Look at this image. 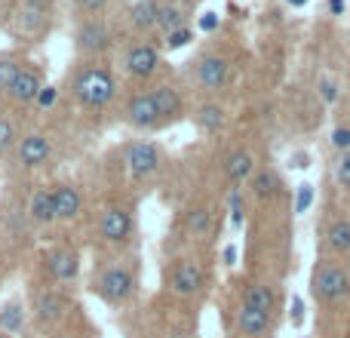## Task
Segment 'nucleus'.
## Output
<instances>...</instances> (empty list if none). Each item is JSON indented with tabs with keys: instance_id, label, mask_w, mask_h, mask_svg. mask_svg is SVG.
<instances>
[{
	"instance_id": "27",
	"label": "nucleus",
	"mask_w": 350,
	"mask_h": 338,
	"mask_svg": "<svg viewBox=\"0 0 350 338\" xmlns=\"http://www.w3.org/2000/svg\"><path fill=\"white\" fill-rule=\"evenodd\" d=\"M157 28L163 31V34H172V31L185 28V10H181V6H175V3H163V6H160Z\"/></svg>"
},
{
	"instance_id": "32",
	"label": "nucleus",
	"mask_w": 350,
	"mask_h": 338,
	"mask_svg": "<svg viewBox=\"0 0 350 338\" xmlns=\"http://www.w3.org/2000/svg\"><path fill=\"white\" fill-rule=\"evenodd\" d=\"M59 102V90H55V86H43L40 90V96H37V108L40 111H46V108H53V105Z\"/></svg>"
},
{
	"instance_id": "6",
	"label": "nucleus",
	"mask_w": 350,
	"mask_h": 338,
	"mask_svg": "<svg viewBox=\"0 0 350 338\" xmlns=\"http://www.w3.org/2000/svg\"><path fill=\"white\" fill-rule=\"evenodd\" d=\"M193 80H197V86L203 92L224 90L228 80H230V62L224 59V55H218V53L203 55V59L197 62V68H193Z\"/></svg>"
},
{
	"instance_id": "10",
	"label": "nucleus",
	"mask_w": 350,
	"mask_h": 338,
	"mask_svg": "<svg viewBox=\"0 0 350 338\" xmlns=\"http://www.w3.org/2000/svg\"><path fill=\"white\" fill-rule=\"evenodd\" d=\"M123 120H126L129 127H135V129H154V127H160V123H163V120H160L157 105H154L151 90L129 96L126 108H123Z\"/></svg>"
},
{
	"instance_id": "16",
	"label": "nucleus",
	"mask_w": 350,
	"mask_h": 338,
	"mask_svg": "<svg viewBox=\"0 0 350 338\" xmlns=\"http://www.w3.org/2000/svg\"><path fill=\"white\" fill-rule=\"evenodd\" d=\"M273 329V317L265 314V311H255L249 308V304L240 302V308H237V333L243 338H267Z\"/></svg>"
},
{
	"instance_id": "33",
	"label": "nucleus",
	"mask_w": 350,
	"mask_h": 338,
	"mask_svg": "<svg viewBox=\"0 0 350 338\" xmlns=\"http://www.w3.org/2000/svg\"><path fill=\"white\" fill-rule=\"evenodd\" d=\"M332 148H335V151H338V154L350 151V127L335 129V133H332Z\"/></svg>"
},
{
	"instance_id": "2",
	"label": "nucleus",
	"mask_w": 350,
	"mask_h": 338,
	"mask_svg": "<svg viewBox=\"0 0 350 338\" xmlns=\"http://www.w3.org/2000/svg\"><path fill=\"white\" fill-rule=\"evenodd\" d=\"M310 296H314L323 308L345 302L350 296V268L338 259L320 255V261L314 265V274H310Z\"/></svg>"
},
{
	"instance_id": "29",
	"label": "nucleus",
	"mask_w": 350,
	"mask_h": 338,
	"mask_svg": "<svg viewBox=\"0 0 350 338\" xmlns=\"http://www.w3.org/2000/svg\"><path fill=\"white\" fill-rule=\"evenodd\" d=\"M12 145H18V135H16V127H12L10 117L0 114V154L10 151Z\"/></svg>"
},
{
	"instance_id": "23",
	"label": "nucleus",
	"mask_w": 350,
	"mask_h": 338,
	"mask_svg": "<svg viewBox=\"0 0 350 338\" xmlns=\"http://www.w3.org/2000/svg\"><path fill=\"white\" fill-rule=\"evenodd\" d=\"M157 18H160L157 0H139V3H133V10H129V25H133L135 31H154L157 28Z\"/></svg>"
},
{
	"instance_id": "5",
	"label": "nucleus",
	"mask_w": 350,
	"mask_h": 338,
	"mask_svg": "<svg viewBox=\"0 0 350 338\" xmlns=\"http://www.w3.org/2000/svg\"><path fill=\"white\" fill-rule=\"evenodd\" d=\"M206 286V271L200 261L193 259H175L170 268V289L178 298H193L200 296Z\"/></svg>"
},
{
	"instance_id": "20",
	"label": "nucleus",
	"mask_w": 350,
	"mask_h": 338,
	"mask_svg": "<svg viewBox=\"0 0 350 338\" xmlns=\"http://www.w3.org/2000/svg\"><path fill=\"white\" fill-rule=\"evenodd\" d=\"M255 154L246 151V148H234V151L224 157V179L230 181V185H243V181L252 179L255 172Z\"/></svg>"
},
{
	"instance_id": "38",
	"label": "nucleus",
	"mask_w": 350,
	"mask_h": 338,
	"mask_svg": "<svg viewBox=\"0 0 350 338\" xmlns=\"http://www.w3.org/2000/svg\"><path fill=\"white\" fill-rule=\"evenodd\" d=\"M289 3H295V6H301V3H308V0H289Z\"/></svg>"
},
{
	"instance_id": "30",
	"label": "nucleus",
	"mask_w": 350,
	"mask_h": 338,
	"mask_svg": "<svg viewBox=\"0 0 350 338\" xmlns=\"http://www.w3.org/2000/svg\"><path fill=\"white\" fill-rule=\"evenodd\" d=\"M335 179L345 191H350V151L338 154V160H335Z\"/></svg>"
},
{
	"instance_id": "19",
	"label": "nucleus",
	"mask_w": 350,
	"mask_h": 338,
	"mask_svg": "<svg viewBox=\"0 0 350 338\" xmlns=\"http://www.w3.org/2000/svg\"><path fill=\"white\" fill-rule=\"evenodd\" d=\"M243 304H249V308H255V311H265V314L273 317L280 308V296L271 283L252 280V283H246V289H243Z\"/></svg>"
},
{
	"instance_id": "17",
	"label": "nucleus",
	"mask_w": 350,
	"mask_h": 338,
	"mask_svg": "<svg viewBox=\"0 0 350 338\" xmlns=\"http://www.w3.org/2000/svg\"><path fill=\"white\" fill-rule=\"evenodd\" d=\"M65 311H68V298L62 296V292H55V289L37 292V298H34V317H37V323H43V326H53V323H59L62 317H65Z\"/></svg>"
},
{
	"instance_id": "39",
	"label": "nucleus",
	"mask_w": 350,
	"mask_h": 338,
	"mask_svg": "<svg viewBox=\"0 0 350 338\" xmlns=\"http://www.w3.org/2000/svg\"><path fill=\"white\" fill-rule=\"evenodd\" d=\"M0 338H10V335H6V333H0Z\"/></svg>"
},
{
	"instance_id": "31",
	"label": "nucleus",
	"mask_w": 350,
	"mask_h": 338,
	"mask_svg": "<svg viewBox=\"0 0 350 338\" xmlns=\"http://www.w3.org/2000/svg\"><path fill=\"white\" fill-rule=\"evenodd\" d=\"M191 37H193V31L185 25V28L166 34V47H170V49H181V47H187V43H191Z\"/></svg>"
},
{
	"instance_id": "22",
	"label": "nucleus",
	"mask_w": 350,
	"mask_h": 338,
	"mask_svg": "<svg viewBox=\"0 0 350 338\" xmlns=\"http://www.w3.org/2000/svg\"><path fill=\"white\" fill-rule=\"evenodd\" d=\"M28 216H31V222H37V224H53L55 222L53 187H40V191H34V197H31V203H28Z\"/></svg>"
},
{
	"instance_id": "21",
	"label": "nucleus",
	"mask_w": 350,
	"mask_h": 338,
	"mask_svg": "<svg viewBox=\"0 0 350 338\" xmlns=\"http://www.w3.org/2000/svg\"><path fill=\"white\" fill-rule=\"evenodd\" d=\"M280 187H283V181H280V175L273 172V169H255L252 179H249V191H252L255 200H261V203H267V200H273L280 194Z\"/></svg>"
},
{
	"instance_id": "8",
	"label": "nucleus",
	"mask_w": 350,
	"mask_h": 338,
	"mask_svg": "<svg viewBox=\"0 0 350 338\" xmlns=\"http://www.w3.org/2000/svg\"><path fill=\"white\" fill-rule=\"evenodd\" d=\"M126 166H129V172H133V179L145 181L160 172L163 154H160V148L154 145V142H133V145L126 148Z\"/></svg>"
},
{
	"instance_id": "36",
	"label": "nucleus",
	"mask_w": 350,
	"mask_h": 338,
	"mask_svg": "<svg viewBox=\"0 0 350 338\" xmlns=\"http://www.w3.org/2000/svg\"><path fill=\"white\" fill-rule=\"evenodd\" d=\"M310 200H314V191H310L308 185H301V191H298V200H295V209L304 212L310 206Z\"/></svg>"
},
{
	"instance_id": "37",
	"label": "nucleus",
	"mask_w": 350,
	"mask_h": 338,
	"mask_svg": "<svg viewBox=\"0 0 350 338\" xmlns=\"http://www.w3.org/2000/svg\"><path fill=\"white\" fill-rule=\"evenodd\" d=\"M215 25H218V16H215V12H206V16L200 18V28H203V31H215Z\"/></svg>"
},
{
	"instance_id": "14",
	"label": "nucleus",
	"mask_w": 350,
	"mask_h": 338,
	"mask_svg": "<svg viewBox=\"0 0 350 338\" xmlns=\"http://www.w3.org/2000/svg\"><path fill=\"white\" fill-rule=\"evenodd\" d=\"M40 90H43V77H40V71H37L34 65H22V71H18V77H16V83L10 86V102L12 105H34L37 102V96H40Z\"/></svg>"
},
{
	"instance_id": "3",
	"label": "nucleus",
	"mask_w": 350,
	"mask_h": 338,
	"mask_svg": "<svg viewBox=\"0 0 350 338\" xmlns=\"http://www.w3.org/2000/svg\"><path fill=\"white\" fill-rule=\"evenodd\" d=\"M98 298H105L108 304H126L135 292V271L129 265H108L102 274L96 277Z\"/></svg>"
},
{
	"instance_id": "24",
	"label": "nucleus",
	"mask_w": 350,
	"mask_h": 338,
	"mask_svg": "<svg viewBox=\"0 0 350 338\" xmlns=\"http://www.w3.org/2000/svg\"><path fill=\"white\" fill-rule=\"evenodd\" d=\"M209 231H212V209L203 203L191 206V209L185 212V234L200 240V237H206Z\"/></svg>"
},
{
	"instance_id": "18",
	"label": "nucleus",
	"mask_w": 350,
	"mask_h": 338,
	"mask_svg": "<svg viewBox=\"0 0 350 338\" xmlns=\"http://www.w3.org/2000/svg\"><path fill=\"white\" fill-rule=\"evenodd\" d=\"M151 96H154V105H157L160 120L163 123H172V120H178V117L185 114V96H181V90H175V86L157 83L151 90Z\"/></svg>"
},
{
	"instance_id": "35",
	"label": "nucleus",
	"mask_w": 350,
	"mask_h": 338,
	"mask_svg": "<svg viewBox=\"0 0 350 338\" xmlns=\"http://www.w3.org/2000/svg\"><path fill=\"white\" fill-rule=\"evenodd\" d=\"M320 96H323V102H335L338 99V86L332 80H320Z\"/></svg>"
},
{
	"instance_id": "25",
	"label": "nucleus",
	"mask_w": 350,
	"mask_h": 338,
	"mask_svg": "<svg viewBox=\"0 0 350 338\" xmlns=\"http://www.w3.org/2000/svg\"><path fill=\"white\" fill-rule=\"evenodd\" d=\"M49 12V0H22V10H18V22L25 31H40L46 22Z\"/></svg>"
},
{
	"instance_id": "13",
	"label": "nucleus",
	"mask_w": 350,
	"mask_h": 338,
	"mask_svg": "<svg viewBox=\"0 0 350 338\" xmlns=\"http://www.w3.org/2000/svg\"><path fill=\"white\" fill-rule=\"evenodd\" d=\"M16 154H18V164L22 166L37 169V166L49 164V157H53V142H49L43 133H28L18 139Z\"/></svg>"
},
{
	"instance_id": "12",
	"label": "nucleus",
	"mask_w": 350,
	"mask_h": 338,
	"mask_svg": "<svg viewBox=\"0 0 350 338\" xmlns=\"http://www.w3.org/2000/svg\"><path fill=\"white\" fill-rule=\"evenodd\" d=\"M111 47V28L102 22V18H86L77 28V49L83 55H102L105 49Z\"/></svg>"
},
{
	"instance_id": "7",
	"label": "nucleus",
	"mask_w": 350,
	"mask_h": 338,
	"mask_svg": "<svg viewBox=\"0 0 350 338\" xmlns=\"http://www.w3.org/2000/svg\"><path fill=\"white\" fill-rule=\"evenodd\" d=\"M320 252L329 259L350 261V218L338 216L332 222L323 224L320 231Z\"/></svg>"
},
{
	"instance_id": "28",
	"label": "nucleus",
	"mask_w": 350,
	"mask_h": 338,
	"mask_svg": "<svg viewBox=\"0 0 350 338\" xmlns=\"http://www.w3.org/2000/svg\"><path fill=\"white\" fill-rule=\"evenodd\" d=\"M18 71H22V62L16 55H0V96L10 92V86L16 83Z\"/></svg>"
},
{
	"instance_id": "4",
	"label": "nucleus",
	"mask_w": 350,
	"mask_h": 338,
	"mask_svg": "<svg viewBox=\"0 0 350 338\" xmlns=\"http://www.w3.org/2000/svg\"><path fill=\"white\" fill-rule=\"evenodd\" d=\"M133 231H135V216L129 206L123 203H108L98 216V237L102 243L108 246H126L133 240Z\"/></svg>"
},
{
	"instance_id": "15",
	"label": "nucleus",
	"mask_w": 350,
	"mask_h": 338,
	"mask_svg": "<svg viewBox=\"0 0 350 338\" xmlns=\"http://www.w3.org/2000/svg\"><path fill=\"white\" fill-rule=\"evenodd\" d=\"M53 200H55V222H74L83 212V194L71 181L53 185Z\"/></svg>"
},
{
	"instance_id": "11",
	"label": "nucleus",
	"mask_w": 350,
	"mask_h": 338,
	"mask_svg": "<svg viewBox=\"0 0 350 338\" xmlns=\"http://www.w3.org/2000/svg\"><path fill=\"white\" fill-rule=\"evenodd\" d=\"M43 265H46V274L55 283H71L80 274V255L71 246H55L43 255Z\"/></svg>"
},
{
	"instance_id": "1",
	"label": "nucleus",
	"mask_w": 350,
	"mask_h": 338,
	"mask_svg": "<svg viewBox=\"0 0 350 338\" xmlns=\"http://www.w3.org/2000/svg\"><path fill=\"white\" fill-rule=\"evenodd\" d=\"M71 92H74V99H77V105H83V108H90V111H102V108H108L117 96L114 74L105 65H83L74 74Z\"/></svg>"
},
{
	"instance_id": "34",
	"label": "nucleus",
	"mask_w": 350,
	"mask_h": 338,
	"mask_svg": "<svg viewBox=\"0 0 350 338\" xmlns=\"http://www.w3.org/2000/svg\"><path fill=\"white\" fill-rule=\"evenodd\" d=\"M74 6H77L80 12H90V16H96V12H102L105 6H108V0H74Z\"/></svg>"
},
{
	"instance_id": "9",
	"label": "nucleus",
	"mask_w": 350,
	"mask_h": 338,
	"mask_svg": "<svg viewBox=\"0 0 350 338\" xmlns=\"http://www.w3.org/2000/svg\"><path fill=\"white\" fill-rule=\"evenodd\" d=\"M123 68H126V74L135 80L154 77L160 68L157 47H151V43H133V47L126 49V55H123Z\"/></svg>"
},
{
	"instance_id": "26",
	"label": "nucleus",
	"mask_w": 350,
	"mask_h": 338,
	"mask_svg": "<svg viewBox=\"0 0 350 338\" xmlns=\"http://www.w3.org/2000/svg\"><path fill=\"white\" fill-rule=\"evenodd\" d=\"M193 120H197V127L203 129V133L215 135L224 129V108L218 102H206L197 108V114H193Z\"/></svg>"
}]
</instances>
